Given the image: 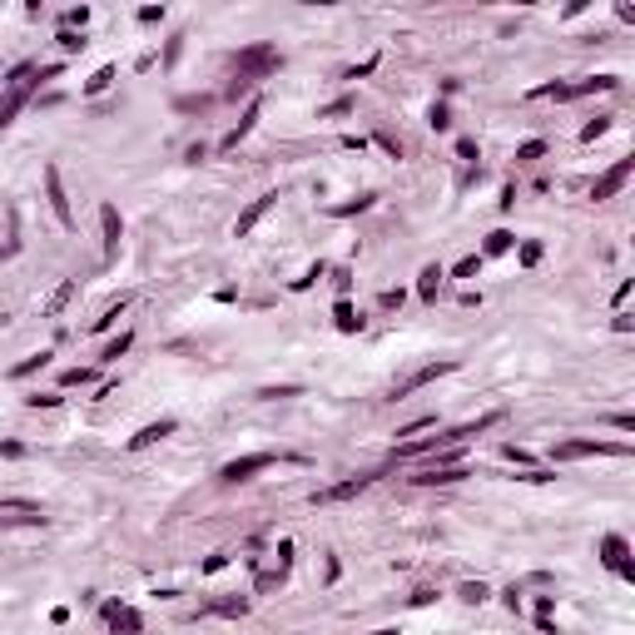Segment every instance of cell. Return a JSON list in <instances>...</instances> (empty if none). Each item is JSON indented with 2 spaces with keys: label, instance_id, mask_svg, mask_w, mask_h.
<instances>
[{
  "label": "cell",
  "instance_id": "1",
  "mask_svg": "<svg viewBox=\"0 0 635 635\" xmlns=\"http://www.w3.org/2000/svg\"><path fill=\"white\" fill-rule=\"evenodd\" d=\"M497 422H502V412H487V417H477V422L447 427V432H437V437H412V442H397L392 457H437V452H452V447H462L467 437H477V432H487V427H497Z\"/></svg>",
  "mask_w": 635,
  "mask_h": 635
},
{
  "label": "cell",
  "instance_id": "2",
  "mask_svg": "<svg viewBox=\"0 0 635 635\" xmlns=\"http://www.w3.org/2000/svg\"><path fill=\"white\" fill-rule=\"evenodd\" d=\"M278 65H283V55H278L273 45H248V50H238V55H233V85H228V100H238L243 90H253L258 80H268Z\"/></svg>",
  "mask_w": 635,
  "mask_h": 635
},
{
  "label": "cell",
  "instance_id": "3",
  "mask_svg": "<svg viewBox=\"0 0 635 635\" xmlns=\"http://www.w3.org/2000/svg\"><path fill=\"white\" fill-rule=\"evenodd\" d=\"M40 90V70L35 65H15L10 70V80H5V100H0V124H10L20 109H25V100Z\"/></svg>",
  "mask_w": 635,
  "mask_h": 635
},
{
  "label": "cell",
  "instance_id": "4",
  "mask_svg": "<svg viewBox=\"0 0 635 635\" xmlns=\"http://www.w3.org/2000/svg\"><path fill=\"white\" fill-rule=\"evenodd\" d=\"M631 447L626 442H601V437H571V442H556V462H581V457H626Z\"/></svg>",
  "mask_w": 635,
  "mask_h": 635
},
{
  "label": "cell",
  "instance_id": "5",
  "mask_svg": "<svg viewBox=\"0 0 635 635\" xmlns=\"http://www.w3.org/2000/svg\"><path fill=\"white\" fill-rule=\"evenodd\" d=\"M457 367H462L457 357H437V362H427V367H417V372H407L402 382H392V392H387V397H397V402H402V397H412L417 387L437 382V377H447V372H457Z\"/></svg>",
  "mask_w": 635,
  "mask_h": 635
},
{
  "label": "cell",
  "instance_id": "6",
  "mask_svg": "<svg viewBox=\"0 0 635 635\" xmlns=\"http://www.w3.org/2000/svg\"><path fill=\"white\" fill-rule=\"evenodd\" d=\"M278 457L273 452H248V457H233V462H223L218 467V482H228V487H238V482H253L258 472H268Z\"/></svg>",
  "mask_w": 635,
  "mask_h": 635
},
{
  "label": "cell",
  "instance_id": "7",
  "mask_svg": "<svg viewBox=\"0 0 635 635\" xmlns=\"http://www.w3.org/2000/svg\"><path fill=\"white\" fill-rule=\"evenodd\" d=\"M382 472H357V477H347V482H337V487H322L313 492V507H332V502H352V497H362L372 482H377Z\"/></svg>",
  "mask_w": 635,
  "mask_h": 635
},
{
  "label": "cell",
  "instance_id": "8",
  "mask_svg": "<svg viewBox=\"0 0 635 635\" xmlns=\"http://www.w3.org/2000/svg\"><path fill=\"white\" fill-rule=\"evenodd\" d=\"M631 174H635V159H616V164H611V169H606V174H601V179L591 184V199H596V204L616 199V194H621V189L631 184Z\"/></svg>",
  "mask_w": 635,
  "mask_h": 635
},
{
  "label": "cell",
  "instance_id": "9",
  "mask_svg": "<svg viewBox=\"0 0 635 635\" xmlns=\"http://www.w3.org/2000/svg\"><path fill=\"white\" fill-rule=\"evenodd\" d=\"M45 199H50V209H55V218H60V228H75L70 194H65V179H60V169H55V164H45Z\"/></svg>",
  "mask_w": 635,
  "mask_h": 635
},
{
  "label": "cell",
  "instance_id": "10",
  "mask_svg": "<svg viewBox=\"0 0 635 635\" xmlns=\"http://www.w3.org/2000/svg\"><path fill=\"white\" fill-rule=\"evenodd\" d=\"M601 561L616 571V576H626V581H635V566H631V541L626 536H606L601 541Z\"/></svg>",
  "mask_w": 635,
  "mask_h": 635
},
{
  "label": "cell",
  "instance_id": "11",
  "mask_svg": "<svg viewBox=\"0 0 635 635\" xmlns=\"http://www.w3.org/2000/svg\"><path fill=\"white\" fill-rule=\"evenodd\" d=\"M105 621L114 635H144V621H139V611L134 606H119V601H109L105 606Z\"/></svg>",
  "mask_w": 635,
  "mask_h": 635
},
{
  "label": "cell",
  "instance_id": "12",
  "mask_svg": "<svg viewBox=\"0 0 635 635\" xmlns=\"http://www.w3.org/2000/svg\"><path fill=\"white\" fill-rule=\"evenodd\" d=\"M273 204H278V189H273V194H258V199H253L248 209H243L238 218H233V233H238V238H248V233L258 228V218H263V213L273 209Z\"/></svg>",
  "mask_w": 635,
  "mask_h": 635
},
{
  "label": "cell",
  "instance_id": "13",
  "mask_svg": "<svg viewBox=\"0 0 635 635\" xmlns=\"http://www.w3.org/2000/svg\"><path fill=\"white\" fill-rule=\"evenodd\" d=\"M100 233H105V263H114V258H119V233H124L114 204H100Z\"/></svg>",
  "mask_w": 635,
  "mask_h": 635
},
{
  "label": "cell",
  "instance_id": "14",
  "mask_svg": "<svg viewBox=\"0 0 635 635\" xmlns=\"http://www.w3.org/2000/svg\"><path fill=\"white\" fill-rule=\"evenodd\" d=\"M467 477H472L467 467H422L412 482H417V487H457V482H467Z\"/></svg>",
  "mask_w": 635,
  "mask_h": 635
},
{
  "label": "cell",
  "instance_id": "15",
  "mask_svg": "<svg viewBox=\"0 0 635 635\" xmlns=\"http://www.w3.org/2000/svg\"><path fill=\"white\" fill-rule=\"evenodd\" d=\"M174 417H159V422H149V427H139L134 437H129V452H144V447H154V442H164V437H174Z\"/></svg>",
  "mask_w": 635,
  "mask_h": 635
},
{
  "label": "cell",
  "instance_id": "16",
  "mask_svg": "<svg viewBox=\"0 0 635 635\" xmlns=\"http://www.w3.org/2000/svg\"><path fill=\"white\" fill-rule=\"evenodd\" d=\"M253 124H258V100H248L243 119H238V124H233V129L218 139V149H223V154H228V149H238V139H248V129H253Z\"/></svg>",
  "mask_w": 635,
  "mask_h": 635
},
{
  "label": "cell",
  "instance_id": "17",
  "mask_svg": "<svg viewBox=\"0 0 635 635\" xmlns=\"http://www.w3.org/2000/svg\"><path fill=\"white\" fill-rule=\"evenodd\" d=\"M442 278H447V268H442V263H427L422 273H417V298H422V303H437Z\"/></svg>",
  "mask_w": 635,
  "mask_h": 635
},
{
  "label": "cell",
  "instance_id": "18",
  "mask_svg": "<svg viewBox=\"0 0 635 635\" xmlns=\"http://www.w3.org/2000/svg\"><path fill=\"white\" fill-rule=\"evenodd\" d=\"M332 322H337V332H362V313H357L347 298L332 303Z\"/></svg>",
  "mask_w": 635,
  "mask_h": 635
},
{
  "label": "cell",
  "instance_id": "19",
  "mask_svg": "<svg viewBox=\"0 0 635 635\" xmlns=\"http://www.w3.org/2000/svg\"><path fill=\"white\" fill-rule=\"evenodd\" d=\"M621 80L616 75H591V80H576L571 85V100H581V95H606V90H616Z\"/></svg>",
  "mask_w": 635,
  "mask_h": 635
},
{
  "label": "cell",
  "instance_id": "20",
  "mask_svg": "<svg viewBox=\"0 0 635 635\" xmlns=\"http://www.w3.org/2000/svg\"><path fill=\"white\" fill-rule=\"evenodd\" d=\"M517 243V233H507V228H492L487 233V243H482V258H497V253H507Z\"/></svg>",
  "mask_w": 635,
  "mask_h": 635
},
{
  "label": "cell",
  "instance_id": "21",
  "mask_svg": "<svg viewBox=\"0 0 635 635\" xmlns=\"http://www.w3.org/2000/svg\"><path fill=\"white\" fill-rule=\"evenodd\" d=\"M75 288H80V283H75V278H65V283H60V288L50 293V303H45V313H50V318H60V313H65V303L75 298Z\"/></svg>",
  "mask_w": 635,
  "mask_h": 635
},
{
  "label": "cell",
  "instance_id": "22",
  "mask_svg": "<svg viewBox=\"0 0 635 635\" xmlns=\"http://www.w3.org/2000/svg\"><path fill=\"white\" fill-rule=\"evenodd\" d=\"M204 611H209V616H243L248 601H243V596H223V601H209Z\"/></svg>",
  "mask_w": 635,
  "mask_h": 635
},
{
  "label": "cell",
  "instance_id": "23",
  "mask_svg": "<svg viewBox=\"0 0 635 635\" xmlns=\"http://www.w3.org/2000/svg\"><path fill=\"white\" fill-rule=\"evenodd\" d=\"M377 204V194H357V199H347V204H332L327 213H337V218H347V213H362V209H372Z\"/></svg>",
  "mask_w": 635,
  "mask_h": 635
},
{
  "label": "cell",
  "instance_id": "24",
  "mask_svg": "<svg viewBox=\"0 0 635 635\" xmlns=\"http://www.w3.org/2000/svg\"><path fill=\"white\" fill-rule=\"evenodd\" d=\"M60 382H65V387H90V382H95V367H65Z\"/></svg>",
  "mask_w": 635,
  "mask_h": 635
},
{
  "label": "cell",
  "instance_id": "25",
  "mask_svg": "<svg viewBox=\"0 0 635 635\" xmlns=\"http://www.w3.org/2000/svg\"><path fill=\"white\" fill-rule=\"evenodd\" d=\"M258 397H263V402H283V397H303V387H298V382H283V387H258Z\"/></svg>",
  "mask_w": 635,
  "mask_h": 635
},
{
  "label": "cell",
  "instance_id": "26",
  "mask_svg": "<svg viewBox=\"0 0 635 635\" xmlns=\"http://www.w3.org/2000/svg\"><path fill=\"white\" fill-rule=\"evenodd\" d=\"M129 342H134V332H119V337H114V342H109L105 352H100V362H119V357H124V352H129Z\"/></svg>",
  "mask_w": 635,
  "mask_h": 635
},
{
  "label": "cell",
  "instance_id": "27",
  "mask_svg": "<svg viewBox=\"0 0 635 635\" xmlns=\"http://www.w3.org/2000/svg\"><path fill=\"white\" fill-rule=\"evenodd\" d=\"M109 80H114V65H105V70H95L90 80H85V95H105Z\"/></svg>",
  "mask_w": 635,
  "mask_h": 635
},
{
  "label": "cell",
  "instance_id": "28",
  "mask_svg": "<svg viewBox=\"0 0 635 635\" xmlns=\"http://www.w3.org/2000/svg\"><path fill=\"white\" fill-rule=\"evenodd\" d=\"M124 308H129V298H119V303H109L105 313L95 318V332H105V327H114V322H119V313H124Z\"/></svg>",
  "mask_w": 635,
  "mask_h": 635
},
{
  "label": "cell",
  "instance_id": "29",
  "mask_svg": "<svg viewBox=\"0 0 635 635\" xmlns=\"http://www.w3.org/2000/svg\"><path fill=\"white\" fill-rule=\"evenodd\" d=\"M541 154H546V139H527V144L517 149V164H536Z\"/></svg>",
  "mask_w": 635,
  "mask_h": 635
},
{
  "label": "cell",
  "instance_id": "30",
  "mask_svg": "<svg viewBox=\"0 0 635 635\" xmlns=\"http://www.w3.org/2000/svg\"><path fill=\"white\" fill-rule=\"evenodd\" d=\"M606 129H611V114H596V119H591V124L581 129V139H586V144H596V139H601Z\"/></svg>",
  "mask_w": 635,
  "mask_h": 635
},
{
  "label": "cell",
  "instance_id": "31",
  "mask_svg": "<svg viewBox=\"0 0 635 635\" xmlns=\"http://www.w3.org/2000/svg\"><path fill=\"white\" fill-rule=\"evenodd\" d=\"M477 273H482V253H467V258L452 268V278H477Z\"/></svg>",
  "mask_w": 635,
  "mask_h": 635
},
{
  "label": "cell",
  "instance_id": "32",
  "mask_svg": "<svg viewBox=\"0 0 635 635\" xmlns=\"http://www.w3.org/2000/svg\"><path fill=\"white\" fill-rule=\"evenodd\" d=\"M40 367H50V352H30V357L15 367V377H30V372H40Z\"/></svg>",
  "mask_w": 635,
  "mask_h": 635
},
{
  "label": "cell",
  "instance_id": "33",
  "mask_svg": "<svg viewBox=\"0 0 635 635\" xmlns=\"http://www.w3.org/2000/svg\"><path fill=\"white\" fill-rule=\"evenodd\" d=\"M417 432H437V417H417V422H407V427H397V437L402 442H412Z\"/></svg>",
  "mask_w": 635,
  "mask_h": 635
},
{
  "label": "cell",
  "instance_id": "34",
  "mask_svg": "<svg viewBox=\"0 0 635 635\" xmlns=\"http://www.w3.org/2000/svg\"><path fill=\"white\" fill-rule=\"evenodd\" d=\"M457 596H462V601H472V606H482V601H487V596H492V591H487V586H482V581H467V586H462V591H457Z\"/></svg>",
  "mask_w": 635,
  "mask_h": 635
},
{
  "label": "cell",
  "instance_id": "35",
  "mask_svg": "<svg viewBox=\"0 0 635 635\" xmlns=\"http://www.w3.org/2000/svg\"><path fill=\"white\" fill-rule=\"evenodd\" d=\"M322 119H337V114H352V95H342V100H332V105H322L318 109Z\"/></svg>",
  "mask_w": 635,
  "mask_h": 635
},
{
  "label": "cell",
  "instance_id": "36",
  "mask_svg": "<svg viewBox=\"0 0 635 635\" xmlns=\"http://www.w3.org/2000/svg\"><path fill=\"white\" fill-rule=\"evenodd\" d=\"M427 124H432V129H452V114H447V105H442V100L432 105V114H427Z\"/></svg>",
  "mask_w": 635,
  "mask_h": 635
},
{
  "label": "cell",
  "instance_id": "37",
  "mask_svg": "<svg viewBox=\"0 0 635 635\" xmlns=\"http://www.w3.org/2000/svg\"><path fill=\"white\" fill-rule=\"evenodd\" d=\"M377 144H382V149H387L392 159H402V139H397V134H387V129H377Z\"/></svg>",
  "mask_w": 635,
  "mask_h": 635
},
{
  "label": "cell",
  "instance_id": "38",
  "mask_svg": "<svg viewBox=\"0 0 635 635\" xmlns=\"http://www.w3.org/2000/svg\"><path fill=\"white\" fill-rule=\"evenodd\" d=\"M372 70H377V55H367L362 65H352V70H347V80H362V75H372Z\"/></svg>",
  "mask_w": 635,
  "mask_h": 635
},
{
  "label": "cell",
  "instance_id": "39",
  "mask_svg": "<svg viewBox=\"0 0 635 635\" xmlns=\"http://www.w3.org/2000/svg\"><path fill=\"white\" fill-rule=\"evenodd\" d=\"M457 154H462V159H472V164L482 159V149H477V139H457Z\"/></svg>",
  "mask_w": 635,
  "mask_h": 635
},
{
  "label": "cell",
  "instance_id": "40",
  "mask_svg": "<svg viewBox=\"0 0 635 635\" xmlns=\"http://www.w3.org/2000/svg\"><path fill=\"white\" fill-rule=\"evenodd\" d=\"M377 303H382L387 313H392V308H402V288H382V298H377Z\"/></svg>",
  "mask_w": 635,
  "mask_h": 635
},
{
  "label": "cell",
  "instance_id": "41",
  "mask_svg": "<svg viewBox=\"0 0 635 635\" xmlns=\"http://www.w3.org/2000/svg\"><path fill=\"white\" fill-rule=\"evenodd\" d=\"M60 45H65V50H85V35H75V30H60Z\"/></svg>",
  "mask_w": 635,
  "mask_h": 635
},
{
  "label": "cell",
  "instance_id": "42",
  "mask_svg": "<svg viewBox=\"0 0 635 635\" xmlns=\"http://www.w3.org/2000/svg\"><path fill=\"white\" fill-rule=\"evenodd\" d=\"M502 457H507V462H517V467H527V462H531L527 452H522V447H512V442H507V447H502Z\"/></svg>",
  "mask_w": 635,
  "mask_h": 635
},
{
  "label": "cell",
  "instance_id": "43",
  "mask_svg": "<svg viewBox=\"0 0 635 635\" xmlns=\"http://www.w3.org/2000/svg\"><path fill=\"white\" fill-rule=\"evenodd\" d=\"M522 263H527V268L531 263H541V243H522Z\"/></svg>",
  "mask_w": 635,
  "mask_h": 635
},
{
  "label": "cell",
  "instance_id": "44",
  "mask_svg": "<svg viewBox=\"0 0 635 635\" xmlns=\"http://www.w3.org/2000/svg\"><path fill=\"white\" fill-rule=\"evenodd\" d=\"M139 20H144V25H154V20H164V5H144V10H139Z\"/></svg>",
  "mask_w": 635,
  "mask_h": 635
},
{
  "label": "cell",
  "instance_id": "45",
  "mask_svg": "<svg viewBox=\"0 0 635 635\" xmlns=\"http://www.w3.org/2000/svg\"><path fill=\"white\" fill-rule=\"evenodd\" d=\"M332 283H337V293H347V283H352V268H332Z\"/></svg>",
  "mask_w": 635,
  "mask_h": 635
},
{
  "label": "cell",
  "instance_id": "46",
  "mask_svg": "<svg viewBox=\"0 0 635 635\" xmlns=\"http://www.w3.org/2000/svg\"><path fill=\"white\" fill-rule=\"evenodd\" d=\"M25 402H30V407H55L60 397H55V392H35V397H25Z\"/></svg>",
  "mask_w": 635,
  "mask_h": 635
},
{
  "label": "cell",
  "instance_id": "47",
  "mask_svg": "<svg viewBox=\"0 0 635 635\" xmlns=\"http://www.w3.org/2000/svg\"><path fill=\"white\" fill-rule=\"evenodd\" d=\"M278 581H283V571H263V576H258V591H273Z\"/></svg>",
  "mask_w": 635,
  "mask_h": 635
},
{
  "label": "cell",
  "instance_id": "48",
  "mask_svg": "<svg viewBox=\"0 0 635 635\" xmlns=\"http://www.w3.org/2000/svg\"><path fill=\"white\" fill-rule=\"evenodd\" d=\"M0 457H10V462H15V457H25V447H20V442H0Z\"/></svg>",
  "mask_w": 635,
  "mask_h": 635
},
{
  "label": "cell",
  "instance_id": "49",
  "mask_svg": "<svg viewBox=\"0 0 635 635\" xmlns=\"http://www.w3.org/2000/svg\"><path fill=\"white\" fill-rule=\"evenodd\" d=\"M611 427H621V432H635V417H631V412H616V417H611Z\"/></svg>",
  "mask_w": 635,
  "mask_h": 635
},
{
  "label": "cell",
  "instance_id": "50",
  "mask_svg": "<svg viewBox=\"0 0 635 635\" xmlns=\"http://www.w3.org/2000/svg\"><path fill=\"white\" fill-rule=\"evenodd\" d=\"M204 105H209L204 95H184V100H179V109H204Z\"/></svg>",
  "mask_w": 635,
  "mask_h": 635
}]
</instances>
